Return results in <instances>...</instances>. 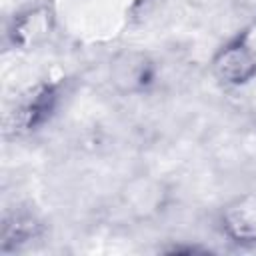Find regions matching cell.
I'll return each instance as SVG.
<instances>
[{"instance_id":"7a4b0ae2","label":"cell","mask_w":256,"mask_h":256,"mask_svg":"<svg viewBox=\"0 0 256 256\" xmlns=\"http://www.w3.org/2000/svg\"><path fill=\"white\" fill-rule=\"evenodd\" d=\"M226 232L238 242H256V208L238 204L224 216Z\"/></svg>"},{"instance_id":"6da1fadb","label":"cell","mask_w":256,"mask_h":256,"mask_svg":"<svg viewBox=\"0 0 256 256\" xmlns=\"http://www.w3.org/2000/svg\"><path fill=\"white\" fill-rule=\"evenodd\" d=\"M214 70L222 80L232 84L246 82L256 72V24L248 26L234 44L216 56Z\"/></svg>"}]
</instances>
